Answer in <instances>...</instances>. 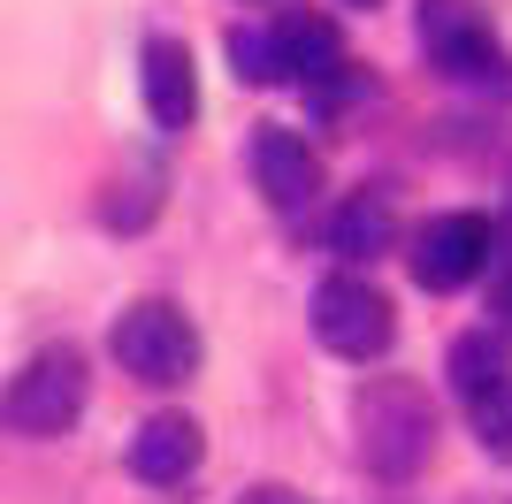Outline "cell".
<instances>
[{"instance_id": "obj_3", "label": "cell", "mask_w": 512, "mask_h": 504, "mask_svg": "<svg viewBox=\"0 0 512 504\" xmlns=\"http://www.w3.org/2000/svg\"><path fill=\"white\" fill-rule=\"evenodd\" d=\"M421 46H428V62L444 69V77L512 92V54L497 46L482 0H421Z\"/></svg>"}, {"instance_id": "obj_14", "label": "cell", "mask_w": 512, "mask_h": 504, "mask_svg": "<svg viewBox=\"0 0 512 504\" xmlns=\"http://www.w3.org/2000/svg\"><path fill=\"white\" fill-rule=\"evenodd\" d=\"M230 62L245 84H283L291 62H283V31H260V23H237L230 31Z\"/></svg>"}, {"instance_id": "obj_1", "label": "cell", "mask_w": 512, "mask_h": 504, "mask_svg": "<svg viewBox=\"0 0 512 504\" xmlns=\"http://www.w3.org/2000/svg\"><path fill=\"white\" fill-rule=\"evenodd\" d=\"M352 428H360V459L375 482H413L436 459V405L413 375H375L352 398Z\"/></svg>"}, {"instance_id": "obj_7", "label": "cell", "mask_w": 512, "mask_h": 504, "mask_svg": "<svg viewBox=\"0 0 512 504\" xmlns=\"http://www.w3.org/2000/svg\"><path fill=\"white\" fill-rule=\"evenodd\" d=\"M253 176H260V191H268V207H276V214H306V207H314V191H321L314 146H306L299 130H283V123L253 130Z\"/></svg>"}, {"instance_id": "obj_6", "label": "cell", "mask_w": 512, "mask_h": 504, "mask_svg": "<svg viewBox=\"0 0 512 504\" xmlns=\"http://www.w3.org/2000/svg\"><path fill=\"white\" fill-rule=\"evenodd\" d=\"M490 252H497V230L482 214H436L413 237V283L421 291H459V283H474L490 268Z\"/></svg>"}, {"instance_id": "obj_5", "label": "cell", "mask_w": 512, "mask_h": 504, "mask_svg": "<svg viewBox=\"0 0 512 504\" xmlns=\"http://www.w3.org/2000/svg\"><path fill=\"white\" fill-rule=\"evenodd\" d=\"M314 336L337 359H383L390 336H398V314L367 275H329L314 291Z\"/></svg>"}, {"instance_id": "obj_18", "label": "cell", "mask_w": 512, "mask_h": 504, "mask_svg": "<svg viewBox=\"0 0 512 504\" xmlns=\"http://www.w3.org/2000/svg\"><path fill=\"white\" fill-rule=\"evenodd\" d=\"M352 8H375V0H352Z\"/></svg>"}, {"instance_id": "obj_10", "label": "cell", "mask_w": 512, "mask_h": 504, "mask_svg": "<svg viewBox=\"0 0 512 504\" xmlns=\"http://www.w3.org/2000/svg\"><path fill=\"white\" fill-rule=\"evenodd\" d=\"M505 344H512L505 329H467V336H451V359H444V367H451V390H459L467 405H482L490 390H505V382H512Z\"/></svg>"}, {"instance_id": "obj_17", "label": "cell", "mask_w": 512, "mask_h": 504, "mask_svg": "<svg viewBox=\"0 0 512 504\" xmlns=\"http://www.w3.org/2000/svg\"><path fill=\"white\" fill-rule=\"evenodd\" d=\"M237 504H306V497H299V489H276V482H260V489H245Z\"/></svg>"}, {"instance_id": "obj_4", "label": "cell", "mask_w": 512, "mask_h": 504, "mask_svg": "<svg viewBox=\"0 0 512 504\" xmlns=\"http://www.w3.org/2000/svg\"><path fill=\"white\" fill-rule=\"evenodd\" d=\"M92 398V375H85V352L77 344H46L39 359H23V375L8 382V428L16 436H62L69 420L85 413Z\"/></svg>"}, {"instance_id": "obj_16", "label": "cell", "mask_w": 512, "mask_h": 504, "mask_svg": "<svg viewBox=\"0 0 512 504\" xmlns=\"http://www.w3.org/2000/svg\"><path fill=\"white\" fill-rule=\"evenodd\" d=\"M490 329L512 336V252H497V260H490Z\"/></svg>"}, {"instance_id": "obj_9", "label": "cell", "mask_w": 512, "mask_h": 504, "mask_svg": "<svg viewBox=\"0 0 512 504\" xmlns=\"http://www.w3.org/2000/svg\"><path fill=\"white\" fill-rule=\"evenodd\" d=\"M146 115L161 130H184L199 115V69L184 39H146Z\"/></svg>"}, {"instance_id": "obj_2", "label": "cell", "mask_w": 512, "mask_h": 504, "mask_svg": "<svg viewBox=\"0 0 512 504\" xmlns=\"http://www.w3.org/2000/svg\"><path fill=\"white\" fill-rule=\"evenodd\" d=\"M115 367H123L130 382H146V390H176V382L199 375V329L184 306H169V298H138V306H123V321H115Z\"/></svg>"}, {"instance_id": "obj_15", "label": "cell", "mask_w": 512, "mask_h": 504, "mask_svg": "<svg viewBox=\"0 0 512 504\" xmlns=\"http://www.w3.org/2000/svg\"><path fill=\"white\" fill-rule=\"evenodd\" d=\"M467 413H474L482 451H490V459H512V382H505V390H490L482 405H467Z\"/></svg>"}, {"instance_id": "obj_11", "label": "cell", "mask_w": 512, "mask_h": 504, "mask_svg": "<svg viewBox=\"0 0 512 504\" xmlns=\"http://www.w3.org/2000/svg\"><path fill=\"white\" fill-rule=\"evenodd\" d=\"M390 237H398V214H390L383 191H352L329 214V252L337 260H375V252H390Z\"/></svg>"}, {"instance_id": "obj_8", "label": "cell", "mask_w": 512, "mask_h": 504, "mask_svg": "<svg viewBox=\"0 0 512 504\" xmlns=\"http://www.w3.org/2000/svg\"><path fill=\"white\" fill-rule=\"evenodd\" d=\"M199 459H207V436H199V420L192 413H153L138 436H130V474L153 489H176V482H192Z\"/></svg>"}, {"instance_id": "obj_12", "label": "cell", "mask_w": 512, "mask_h": 504, "mask_svg": "<svg viewBox=\"0 0 512 504\" xmlns=\"http://www.w3.org/2000/svg\"><path fill=\"white\" fill-rule=\"evenodd\" d=\"M276 31H283V62H291L299 84H337L344 77V46L321 16H283Z\"/></svg>"}, {"instance_id": "obj_13", "label": "cell", "mask_w": 512, "mask_h": 504, "mask_svg": "<svg viewBox=\"0 0 512 504\" xmlns=\"http://www.w3.org/2000/svg\"><path fill=\"white\" fill-rule=\"evenodd\" d=\"M153 214H161V168H153V161H130V176L107 184L100 222H107V230H146Z\"/></svg>"}]
</instances>
